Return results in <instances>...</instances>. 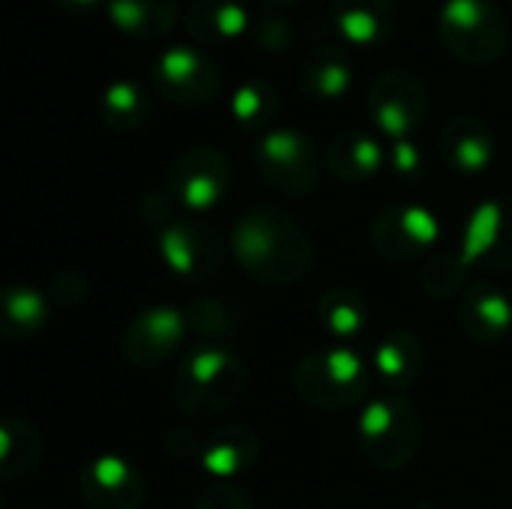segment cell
<instances>
[{
  "mask_svg": "<svg viewBox=\"0 0 512 509\" xmlns=\"http://www.w3.org/2000/svg\"><path fill=\"white\" fill-rule=\"evenodd\" d=\"M42 456V435L33 429L30 420L9 414L0 423V480L15 483L18 477H27Z\"/></svg>",
  "mask_w": 512,
  "mask_h": 509,
  "instance_id": "cell-23",
  "label": "cell"
},
{
  "mask_svg": "<svg viewBox=\"0 0 512 509\" xmlns=\"http://www.w3.org/2000/svg\"><path fill=\"white\" fill-rule=\"evenodd\" d=\"M78 495L90 509H141L147 501V480L129 459L102 453L81 468Z\"/></svg>",
  "mask_w": 512,
  "mask_h": 509,
  "instance_id": "cell-13",
  "label": "cell"
},
{
  "mask_svg": "<svg viewBox=\"0 0 512 509\" xmlns=\"http://www.w3.org/2000/svg\"><path fill=\"white\" fill-rule=\"evenodd\" d=\"M252 162L267 186L282 195L303 198L318 186L321 168L315 144L300 129H270L258 138Z\"/></svg>",
  "mask_w": 512,
  "mask_h": 509,
  "instance_id": "cell-7",
  "label": "cell"
},
{
  "mask_svg": "<svg viewBox=\"0 0 512 509\" xmlns=\"http://www.w3.org/2000/svg\"><path fill=\"white\" fill-rule=\"evenodd\" d=\"M369 237L381 258L393 264H408L438 246L441 222L423 204H396L372 219Z\"/></svg>",
  "mask_w": 512,
  "mask_h": 509,
  "instance_id": "cell-9",
  "label": "cell"
},
{
  "mask_svg": "<svg viewBox=\"0 0 512 509\" xmlns=\"http://www.w3.org/2000/svg\"><path fill=\"white\" fill-rule=\"evenodd\" d=\"M186 336H189V324L183 309L150 306L129 321L120 348L135 369H159L174 360Z\"/></svg>",
  "mask_w": 512,
  "mask_h": 509,
  "instance_id": "cell-11",
  "label": "cell"
},
{
  "mask_svg": "<svg viewBox=\"0 0 512 509\" xmlns=\"http://www.w3.org/2000/svg\"><path fill=\"white\" fill-rule=\"evenodd\" d=\"M387 150L369 132H342L327 150V168L345 183H363L384 171Z\"/></svg>",
  "mask_w": 512,
  "mask_h": 509,
  "instance_id": "cell-19",
  "label": "cell"
},
{
  "mask_svg": "<svg viewBox=\"0 0 512 509\" xmlns=\"http://www.w3.org/2000/svg\"><path fill=\"white\" fill-rule=\"evenodd\" d=\"M357 441L375 468L402 471L423 447V417L402 393H384L363 405L357 417Z\"/></svg>",
  "mask_w": 512,
  "mask_h": 509,
  "instance_id": "cell-5",
  "label": "cell"
},
{
  "mask_svg": "<svg viewBox=\"0 0 512 509\" xmlns=\"http://www.w3.org/2000/svg\"><path fill=\"white\" fill-rule=\"evenodd\" d=\"M156 246L168 270L189 285H207L222 273L225 240L207 219L174 213L156 225Z\"/></svg>",
  "mask_w": 512,
  "mask_h": 509,
  "instance_id": "cell-6",
  "label": "cell"
},
{
  "mask_svg": "<svg viewBox=\"0 0 512 509\" xmlns=\"http://www.w3.org/2000/svg\"><path fill=\"white\" fill-rule=\"evenodd\" d=\"M231 111L237 117L240 126L246 129H261L270 123V117L276 114V93L267 81H249L234 93Z\"/></svg>",
  "mask_w": 512,
  "mask_h": 509,
  "instance_id": "cell-29",
  "label": "cell"
},
{
  "mask_svg": "<svg viewBox=\"0 0 512 509\" xmlns=\"http://www.w3.org/2000/svg\"><path fill=\"white\" fill-rule=\"evenodd\" d=\"M393 168H396V174H402V177H417L420 174V168H423V156H420V150H417V144H411L408 138L405 141H396V147H393Z\"/></svg>",
  "mask_w": 512,
  "mask_h": 509,
  "instance_id": "cell-31",
  "label": "cell"
},
{
  "mask_svg": "<svg viewBox=\"0 0 512 509\" xmlns=\"http://www.w3.org/2000/svg\"><path fill=\"white\" fill-rule=\"evenodd\" d=\"M240 270L264 285H294L315 264L306 228L279 207H249L228 234Z\"/></svg>",
  "mask_w": 512,
  "mask_h": 509,
  "instance_id": "cell-1",
  "label": "cell"
},
{
  "mask_svg": "<svg viewBox=\"0 0 512 509\" xmlns=\"http://www.w3.org/2000/svg\"><path fill=\"white\" fill-rule=\"evenodd\" d=\"M243 390V357L222 342H195L174 369V405L198 420L228 411Z\"/></svg>",
  "mask_w": 512,
  "mask_h": 509,
  "instance_id": "cell-3",
  "label": "cell"
},
{
  "mask_svg": "<svg viewBox=\"0 0 512 509\" xmlns=\"http://www.w3.org/2000/svg\"><path fill=\"white\" fill-rule=\"evenodd\" d=\"M441 36L465 63H495L507 48V21L492 0H447Z\"/></svg>",
  "mask_w": 512,
  "mask_h": 509,
  "instance_id": "cell-8",
  "label": "cell"
},
{
  "mask_svg": "<svg viewBox=\"0 0 512 509\" xmlns=\"http://www.w3.org/2000/svg\"><path fill=\"white\" fill-rule=\"evenodd\" d=\"M459 324L468 339L480 345H498L512 330V297L492 282H474L462 294Z\"/></svg>",
  "mask_w": 512,
  "mask_h": 509,
  "instance_id": "cell-16",
  "label": "cell"
},
{
  "mask_svg": "<svg viewBox=\"0 0 512 509\" xmlns=\"http://www.w3.org/2000/svg\"><path fill=\"white\" fill-rule=\"evenodd\" d=\"M96 3H99V0H60V6H63L66 12H78V15H87Z\"/></svg>",
  "mask_w": 512,
  "mask_h": 509,
  "instance_id": "cell-32",
  "label": "cell"
},
{
  "mask_svg": "<svg viewBox=\"0 0 512 509\" xmlns=\"http://www.w3.org/2000/svg\"><path fill=\"white\" fill-rule=\"evenodd\" d=\"M261 456V438L249 426H222L198 441L195 459L213 477V483H234Z\"/></svg>",
  "mask_w": 512,
  "mask_h": 509,
  "instance_id": "cell-15",
  "label": "cell"
},
{
  "mask_svg": "<svg viewBox=\"0 0 512 509\" xmlns=\"http://www.w3.org/2000/svg\"><path fill=\"white\" fill-rule=\"evenodd\" d=\"M111 21L135 39H156L171 30L177 3L174 0H111Z\"/></svg>",
  "mask_w": 512,
  "mask_h": 509,
  "instance_id": "cell-24",
  "label": "cell"
},
{
  "mask_svg": "<svg viewBox=\"0 0 512 509\" xmlns=\"http://www.w3.org/2000/svg\"><path fill=\"white\" fill-rule=\"evenodd\" d=\"M318 324L333 339V345H354L366 336L369 306L354 288H330L318 300Z\"/></svg>",
  "mask_w": 512,
  "mask_h": 509,
  "instance_id": "cell-20",
  "label": "cell"
},
{
  "mask_svg": "<svg viewBox=\"0 0 512 509\" xmlns=\"http://www.w3.org/2000/svg\"><path fill=\"white\" fill-rule=\"evenodd\" d=\"M222 75L210 57L195 48L174 45L156 63V87L180 105H204L219 93Z\"/></svg>",
  "mask_w": 512,
  "mask_h": 509,
  "instance_id": "cell-14",
  "label": "cell"
},
{
  "mask_svg": "<svg viewBox=\"0 0 512 509\" xmlns=\"http://www.w3.org/2000/svg\"><path fill=\"white\" fill-rule=\"evenodd\" d=\"M441 156L459 174H483L495 159L492 129L480 117H456L441 132Z\"/></svg>",
  "mask_w": 512,
  "mask_h": 509,
  "instance_id": "cell-18",
  "label": "cell"
},
{
  "mask_svg": "<svg viewBox=\"0 0 512 509\" xmlns=\"http://www.w3.org/2000/svg\"><path fill=\"white\" fill-rule=\"evenodd\" d=\"M27 509H39V507H27Z\"/></svg>",
  "mask_w": 512,
  "mask_h": 509,
  "instance_id": "cell-34",
  "label": "cell"
},
{
  "mask_svg": "<svg viewBox=\"0 0 512 509\" xmlns=\"http://www.w3.org/2000/svg\"><path fill=\"white\" fill-rule=\"evenodd\" d=\"M351 78L354 72H351L348 57L333 45H318L303 63V87L321 99L342 96L351 87Z\"/></svg>",
  "mask_w": 512,
  "mask_h": 509,
  "instance_id": "cell-26",
  "label": "cell"
},
{
  "mask_svg": "<svg viewBox=\"0 0 512 509\" xmlns=\"http://www.w3.org/2000/svg\"><path fill=\"white\" fill-rule=\"evenodd\" d=\"M48 297L33 285H9L0 303V330L12 342H27L48 327Z\"/></svg>",
  "mask_w": 512,
  "mask_h": 509,
  "instance_id": "cell-21",
  "label": "cell"
},
{
  "mask_svg": "<svg viewBox=\"0 0 512 509\" xmlns=\"http://www.w3.org/2000/svg\"><path fill=\"white\" fill-rule=\"evenodd\" d=\"M192 509H255V504L249 501V495L234 486V483H207L195 501Z\"/></svg>",
  "mask_w": 512,
  "mask_h": 509,
  "instance_id": "cell-30",
  "label": "cell"
},
{
  "mask_svg": "<svg viewBox=\"0 0 512 509\" xmlns=\"http://www.w3.org/2000/svg\"><path fill=\"white\" fill-rule=\"evenodd\" d=\"M270 3H294V0H270Z\"/></svg>",
  "mask_w": 512,
  "mask_h": 509,
  "instance_id": "cell-33",
  "label": "cell"
},
{
  "mask_svg": "<svg viewBox=\"0 0 512 509\" xmlns=\"http://www.w3.org/2000/svg\"><path fill=\"white\" fill-rule=\"evenodd\" d=\"M150 114V96L135 81H117L102 96V117L111 129L132 132L138 129Z\"/></svg>",
  "mask_w": 512,
  "mask_h": 509,
  "instance_id": "cell-28",
  "label": "cell"
},
{
  "mask_svg": "<svg viewBox=\"0 0 512 509\" xmlns=\"http://www.w3.org/2000/svg\"><path fill=\"white\" fill-rule=\"evenodd\" d=\"M372 363L354 345H327L300 357L294 366L297 396L318 411H348L372 390Z\"/></svg>",
  "mask_w": 512,
  "mask_h": 509,
  "instance_id": "cell-4",
  "label": "cell"
},
{
  "mask_svg": "<svg viewBox=\"0 0 512 509\" xmlns=\"http://www.w3.org/2000/svg\"><path fill=\"white\" fill-rule=\"evenodd\" d=\"M396 21L393 0H336V30L351 42H384Z\"/></svg>",
  "mask_w": 512,
  "mask_h": 509,
  "instance_id": "cell-22",
  "label": "cell"
},
{
  "mask_svg": "<svg viewBox=\"0 0 512 509\" xmlns=\"http://www.w3.org/2000/svg\"><path fill=\"white\" fill-rule=\"evenodd\" d=\"M186 27L201 42H231L246 27V9L237 0H195Z\"/></svg>",
  "mask_w": 512,
  "mask_h": 509,
  "instance_id": "cell-25",
  "label": "cell"
},
{
  "mask_svg": "<svg viewBox=\"0 0 512 509\" xmlns=\"http://www.w3.org/2000/svg\"><path fill=\"white\" fill-rule=\"evenodd\" d=\"M426 111H429L426 84L408 69H390L378 75L375 84L369 87V114L375 126L393 141H405L423 123Z\"/></svg>",
  "mask_w": 512,
  "mask_h": 509,
  "instance_id": "cell-10",
  "label": "cell"
},
{
  "mask_svg": "<svg viewBox=\"0 0 512 509\" xmlns=\"http://www.w3.org/2000/svg\"><path fill=\"white\" fill-rule=\"evenodd\" d=\"M183 312H186L189 333H195L198 342L228 345L240 333V324H243L240 312L219 297H195Z\"/></svg>",
  "mask_w": 512,
  "mask_h": 509,
  "instance_id": "cell-27",
  "label": "cell"
},
{
  "mask_svg": "<svg viewBox=\"0 0 512 509\" xmlns=\"http://www.w3.org/2000/svg\"><path fill=\"white\" fill-rule=\"evenodd\" d=\"M426 366L423 342L408 330L387 333L372 351V375L384 384L387 393H402L417 384Z\"/></svg>",
  "mask_w": 512,
  "mask_h": 509,
  "instance_id": "cell-17",
  "label": "cell"
},
{
  "mask_svg": "<svg viewBox=\"0 0 512 509\" xmlns=\"http://www.w3.org/2000/svg\"><path fill=\"white\" fill-rule=\"evenodd\" d=\"M512 267V198H489L471 210L450 249H441L423 270L420 285L429 297H453L474 270Z\"/></svg>",
  "mask_w": 512,
  "mask_h": 509,
  "instance_id": "cell-2",
  "label": "cell"
},
{
  "mask_svg": "<svg viewBox=\"0 0 512 509\" xmlns=\"http://www.w3.org/2000/svg\"><path fill=\"white\" fill-rule=\"evenodd\" d=\"M228 183L231 168L225 153L213 147H192L171 165L168 195L189 213H207L225 198Z\"/></svg>",
  "mask_w": 512,
  "mask_h": 509,
  "instance_id": "cell-12",
  "label": "cell"
}]
</instances>
